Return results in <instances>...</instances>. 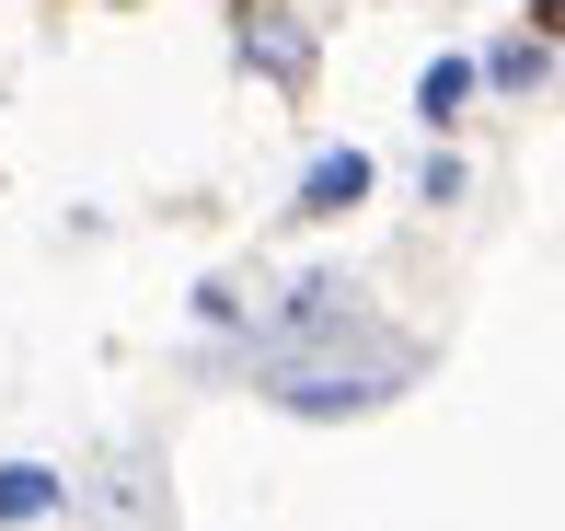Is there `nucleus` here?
Masks as SVG:
<instances>
[{
	"mask_svg": "<svg viewBox=\"0 0 565 531\" xmlns=\"http://www.w3.org/2000/svg\"><path fill=\"white\" fill-rule=\"evenodd\" d=\"M231 23H243V59H266V82H277V93H300V82H312V35H300L277 0H243Z\"/></svg>",
	"mask_w": 565,
	"mask_h": 531,
	"instance_id": "f257e3e1",
	"label": "nucleus"
},
{
	"mask_svg": "<svg viewBox=\"0 0 565 531\" xmlns=\"http://www.w3.org/2000/svg\"><path fill=\"white\" fill-rule=\"evenodd\" d=\"M358 197H370V150H323V162L300 173V209H312V220H347Z\"/></svg>",
	"mask_w": 565,
	"mask_h": 531,
	"instance_id": "f03ea898",
	"label": "nucleus"
},
{
	"mask_svg": "<svg viewBox=\"0 0 565 531\" xmlns=\"http://www.w3.org/2000/svg\"><path fill=\"white\" fill-rule=\"evenodd\" d=\"M46 509H58V474H35V463L0 474V520H46Z\"/></svg>",
	"mask_w": 565,
	"mask_h": 531,
	"instance_id": "7ed1b4c3",
	"label": "nucleus"
},
{
	"mask_svg": "<svg viewBox=\"0 0 565 531\" xmlns=\"http://www.w3.org/2000/svg\"><path fill=\"white\" fill-rule=\"evenodd\" d=\"M461 93H473V70H461V59H439V70H427V82H416V105H427V128H439V116L461 105Z\"/></svg>",
	"mask_w": 565,
	"mask_h": 531,
	"instance_id": "20e7f679",
	"label": "nucleus"
},
{
	"mask_svg": "<svg viewBox=\"0 0 565 531\" xmlns=\"http://www.w3.org/2000/svg\"><path fill=\"white\" fill-rule=\"evenodd\" d=\"M497 82H508V93H531V82H543V35H520V46H497Z\"/></svg>",
	"mask_w": 565,
	"mask_h": 531,
	"instance_id": "39448f33",
	"label": "nucleus"
}]
</instances>
